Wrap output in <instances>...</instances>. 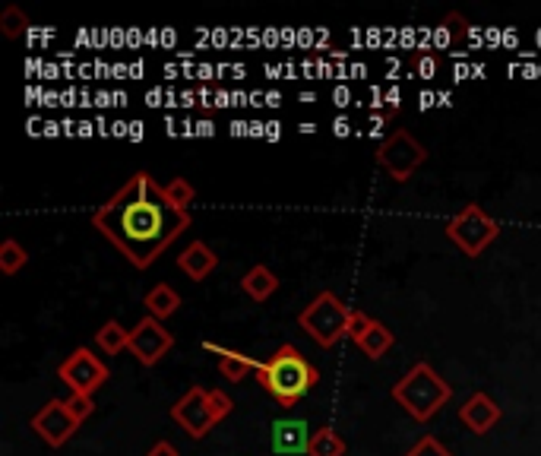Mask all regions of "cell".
<instances>
[{
	"mask_svg": "<svg viewBox=\"0 0 541 456\" xmlns=\"http://www.w3.org/2000/svg\"><path fill=\"white\" fill-rule=\"evenodd\" d=\"M165 197L175 203V206L187 209V206L193 203V197H197V190H193V184H190L187 178H171V181L165 184Z\"/></svg>",
	"mask_w": 541,
	"mask_h": 456,
	"instance_id": "44dd1931",
	"label": "cell"
},
{
	"mask_svg": "<svg viewBox=\"0 0 541 456\" xmlns=\"http://www.w3.org/2000/svg\"><path fill=\"white\" fill-rule=\"evenodd\" d=\"M459 418L466 422L469 431L488 434V431L500 422V406L494 403L488 393H472V396L466 399V406L459 409Z\"/></svg>",
	"mask_w": 541,
	"mask_h": 456,
	"instance_id": "7c38bea8",
	"label": "cell"
},
{
	"mask_svg": "<svg viewBox=\"0 0 541 456\" xmlns=\"http://www.w3.org/2000/svg\"><path fill=\"white\" fill-rule=\"evenodd\" d=\"M26 263H29V254L19 241L7 238L4 244H0V273L4 276H16Z\"/></svg>",
	"mask_w": 541,
	"mask_h": 456,
	"instance_id": "ffe728a7",
	"label": "cell"
},
{
	"mask_svg": "<svg viewBox=\"0 0 541 456\" xmlns=\"http://www.w3.org/2000/svg\"><path fill=\"white\" fill-rule=\"evenodd\" d=\"M311 428H307L304 418H279L273 422V450L285 456H298L307 453L311 447Z\"/></svg>",
	"mask_w": 541,
	"mask_h": 456,
	"instance_id": "8fae6325",
	"label": "cell"
},
{
	"mask_svg": "<svg viewBox=\"0 0 541 456\" xmlns=\"http://www.w3.org/2000/svg\"><path fill=\"white\" fill-rule=\"evenodd\" d=\"M212 403H216V415H219V422H222V418H228V415H231V409H235V403H231L228 393H222V390H212Z\"/></svg>",
	"mask_w": 541,
	"mask_h": 456,
	"instance_id": "d4e9b609",
	"label": "cell"
},
{
	"mask_svg": "<svg viewBox=\"0 0 541 456\" xmlns=\"http://www.w3.org/2000/svg\"><path fill=\"white\" fill-rule=\"evenodd\" d=\"M418 70H421V76H434L437 64H434V61H428V57H424V61H418Z\"/></svg>",
	"mask_w": 541,
	"mask_h": 456,
	"instance_id": "4316f807",
	"label": "cell"
},
{
	"mask_svg": "<svg viewBox=\"0 0 541 456\" xmlns=\"http://www.w3.org/2000/svg\"><path fill=\"white\" fill-rule=\"evenodd\" d=\"M175 346V336L165 330V323L156 317H143L130 330V355H137L143 368H156L159 361Z\"/></svg>",
	"mask_w": 541,
	"mask_h": 456,
	"instance_id": "9c48e42d",
	"label": "cell"
},
{
	"mask_svg": "<svg viewBox=\"0 0 541 456\" xmlns=\"http://www.w3.org/2000/svg\"><path fill=\"white\" fill-rule=\"evenodd\" d=\"M171 418L187 431V437L200 441L212 431V425L219 422L216 415V403H212V390L203 387H190L175 406H171Z\"/></svg>",
	"mask_w": 541,
	"mask_h": 456,
	"instance_id": "ba28073f",
	"label": "cell"
},
{
	"mask_svg": "<svg viewBox=\"0 0 541 456\" xmlns=\"http://www.w3.org/2000/svg\"><path fill=\"white\" fill-rule=\"evenodd\" d=\"M178 266H181V273H187L193 282H203L219 266V254L212 251L206 241H193V244H187L184 251H181Z\"/></svg>",
	"mask_w": 541,
	"mask_h": 456,
	"instance_id": "5bb4252c",
	"label": "cell"
},
{
	"mask_svg": "<svg viewBox=\"0 0 541 456\" xmlns=\"http://www.w3.org/2000/svg\"><path fill=\"white\" fill-rule=\"evenodd\" d=\"M146 456H181L178 450H175V444H168V441H156L149 447V453Z\"/></svg>",
	"mask_w": 541,
	"mask_h": 456,
	"instance_id": "484cf974",
	"label": "cell"
},
{
	"mask_svg": "<svg viewBox=\"0 0 541 456\" xmlns=\"http://www.w3.org/2000/svg\"><path fill=\"white\" fill-rule=\"evenodd\" d=\"M76 428H80V422L67 412V399H51V403H45L32 415V431L48 447H64L76 434Z\"/></svg>",
	"mask_w": 541,
	"mask_h": 456,
	"instance_id": "30bf717a",
	"label": "cell"
},
{
	"mask_svg": "<svg viewBox=\"0 0 541 456\" xmlns=\"http://www.w3.org/2000/svg\"><path fill=\"white\" fill-rule=\"evenodd\" d=\"M92 225L137 270H146L168 251L171 241L187 232L190 213L165 197V187L156 178L137 171L118 194L95 209Z\"/></svg>",
	"mask_w": 541,
	"mask_h": 456,
	"instance_id": "6da1fadb",
	"label": "cell"
},
{
	"mask_svg": "<svg viewBox=\"0 0 541 456\" xmlns=\"http://www.w3.org/2000/svg\"><path fill=\"white\" fill-rule=\"evenodd\" d=\"M279 289V279L276 273L269 270V266L257 263V266H250V270L241 276V292L247 298H254V301H266V298H273Z\"/></svg>",
	"mask_w": 541,
	"mask_h": 456,
	"instance_id": "2e32d148",
	"label": "cell"
},
{
	"mask_svg": "<svg viewBox=\"0 0 541 456\" xmlns=\"http://www.w3.org/2000/svg\"><path fill=\"white\" fill-rule=\"evenodd\" d=\"M67 412L76 418V422H86V418L95 412V403H92V396H80V393H70L67 396Z\"/></svg>",
	"mask_w": 541,
	"mask_h": 456,
	"instance_id": "7402d4cb",
	"label": "cell"
},
{
	"mask_svg": "<svg viewBox=\"0 0 541 456\" xmlns=\"http://www.w3.org/2000/svg\"><path fill=\"white\" fill-rule=\"evenodd\" d=\"M108 374L111 371L105 361L86 346L70 352L61 365H57V377L70 387V393H80V396H92L108 380Z\"/></svg>",
	"mask_w": 541,
	"mask_h": 456,
	"instance_id": "52a82bcc",
	"label": "cell"
},
{
	"mask_svg": "<svg viewBox=\"0 0 541 456\" xmlns=\"http://www.w3.org/2000/svg\"><path fill=\"white\" fill-rule=\"evenodd\" d=\"M260 387L276 399L279 406L292 409L298 406L301 399L317 387L320 371L307 361L292 342H285L273 352V358L260 361V371H257Z\"/></svg>",
	"mask_w": 541,
	"mask_h": 456,
	"instance_id": "7a4b0ae2",
	"label": "cell"
},
{
	"mask_svg": "<svg viewBox=\"0 0 541 456\" xmlns=\"http://www.w3.org/2000/svg\"><path fill=\"white\" fill-rule=\"evenodd\" d=\"M143 304H146L149 317L168 320L171 314H178V308H181V295H178L175 289H171L168 282H159V285H152V289L146 292Z\"/></svg>",
	"mask_w": 541,
	"mask_h": 456,
	"instance_id": "e0dca14e",
	"label": "cell"
},
{
	"mask_svg": "<svg viewBox=\"0 0 541 456\" xmlns=\"http://www.w3.org/2000/svg\"><path fill=\"white\" fill-rule=\"evenodd\" d=\"M424 159H428V149H424L405 127L393 130L390 137H386V143L377 149V165L399 184L409 181L424 165Z\"/></svg>",
	"mask_w": 541,
	"mask_h": 456,
	"instance_id": "8992f818",
	"label": "cell"
},
{
	"mask_svg": "<svg viewBox=\"0 0 541 456\" xmlns=\"http://www.w3.org/2000/svg\"><path fill=\"white\" fill-rule=\"evenodd\" d=\"M203 349L212 352V355H219V374L225 380H231V384L244 380L250 371H254V374L260 371V361L257 358H250L244 352H235V349H225V346H219V342H212V339L203 342Z\"/></svg>",
	"mask_w": 541,
	"mask_h": 456,
	"instance_id": "4fadbf2b",
	"label": "cell"
},
{
	"mask_svg": "<svg viewBox=\"0 0 541 456\" xmlns=\"http://www.w3.org/2000/svg\"><path fill=\"white\" fill-rule=\"evenodd\" d=\"M349 320H352V308H345L333 292H320L298 314V327L311 336L317 346L330 349L339 339L349 336Z\"/></svg>",
	"mask_w": 541,
	"mask_h": 456,
	"instance_id": "277c9868",
	"label": "cell"
},
{
	"mask_svg": "<svg viewBox=\"0 0 541 456\" xmlns=\"http://www.w3.org/2000/svg\"><path fill=\"white\" fill-rule=\"evenodd\" d=\"M307 456H345V441L326 425L320 431H314L311 447H307Z\"/></svg>",
	"mask_w": 541,
	"mask_h": 456,
	"instance_id": "d6986e66",
	"label": "cell"
},
{
	"mask_svg": "<svg viewBox=\"0 0 541 456\" xmlns=\"http://www.w3.org/2000/svg\"><path fill=\"white\" fill-rule=\"evenodd\" d=\"M497 235H500L497 219H491L478 203L462 206L459 213L450 219V225H447V238H450L466 257H478Z\"/></svg>",
	"mask_w": 541,
	"mask_h": 456,
	"instance_id": "5b68a950",
	"label": "cell"
},
{
	"mask_svg": "<svg viewBox=\"0 0 541 456\" xmlns=\"http://www.w3.org/2000/svg\"><path fill=\"white\" fill-rule=\"evenodd\" d=\"M450 396H453L450 384L428 365V361H418L409 374L393 384V399L415 418V422H431V418L450 403Z\"/></svg>",
	"mask_w": 541,
	"mask_h": 456,
	"instance_id": "3957f363",
	"label": "cell"
},
{
	"mask_svg": "<svg viewBox=\"0 0 541 456\" xmlns=\"http://www.w3.org/2000/svg\"><path fill=\"white\" fill-rule=\"evenodd\" d=\"M393 330L386 327V323H380V320H374L371 317V323H367V327L355 336V346L371 358V361H377V358H383L386 352L393 349Z\"/></svg>",
	"mask_w": 541,
	"mask_h": 456,
	"instance_id": "9a60e30c",
	"label": "cell"
},
{
	"mask_svg": "<svg viewBox=\"0 0 541 456\" xmlns=\"http://www.w3.org/2000/svg\"><path fill=\"white\" fill-rule=\"evenodd\" d=\"M95 346H99L105 355H118V352L130 349V330L121 327L118 320H105L102 330H95Z\"/></svg>",
	"mask_w": 541,
	"mask_h": 456,
	"instance_id": "ac0fdd59",
	"label": "cell"
},
{
	"mask_svg": "<svg viewBox=\"0 0 541 456\" xmlns=\"http://www.w3.org/2000/svg\"><path fill=\"white\" fill-rule=\"evenodd\" d=\"M0 26H4L7 38H16L19 32H23V26H29V19L23 16V10H19V7H7L4 16H0Z\"/></svg>",
	"mask_w": 541,
	"mask_h": 456,
	"instance_id": "603a6c76",
	"label": "cell"
},
{
	"mask_svg": "<svg viewBox=\"0 0 541 456\" xmlns=\"http://www.w3.org/2000/svg\"><path fill=\"white\" fill-rule=\"evenodd\" d=\"M405 456H453V453H450L447 447H443L434 434H424L421 441H418L409 453H405Z\"/></svg>",
	"mask_w": 541,
	"mask_h": 456,
	"instance_id": "cb8c5ba5",
	"label": "cell"
}]
</instances>
